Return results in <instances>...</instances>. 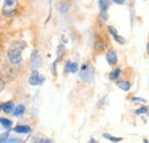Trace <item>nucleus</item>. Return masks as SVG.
<instances>
[{
    "mask_svg": "<svg viewBox=\"0 0 149 143\" xmlns=\"http://www.w3.org/2000/svg\"><path fill=\"white\" fill-rule=\"evenodd\" d=\"M8 136H9V134L6 132V133H1L0 134V143H3L7 139H8Z\"/></svg>",
    "mask_w": 149,
    "mask_h": 143,
    "instance_id": "aec40b11",
    "label": "nucleus"
},
{
    "mask_svg": "<svg viewBox=\"0 0 149 143\" xmlns=\"http://www.w3.org/2000/svg\"><path fill=\"white\" fill-rule=\"evenodd\" d=\"M64 69H65V72H70V73H76V72L79 70V67H78V64H77V63H74V62H70V61H67V63H65V67H64Z\"/></svg>",
    "mask_w": 149,
    "mask_h": 143,
    "instance_id": "1a4fd4ad",
    "label": "nucleus"
},
{
    "mask_svg": "<svg viewBox=\"0 0 149 143\" xmlns=\"http://www.w3.org/2000/svg\"><path fill=\"white\" fill-rule=\"evenodd\" d=\"M99 1V8H100V16L103 21L107 19V14H108V9L110 7V2L111 0H97Z\"/></svg>",
    "mask_w": 149,
    "mask_h": 143,
    "instance_id": "39448f33",
    "label": "nucleus"
},
{
    "mask_svg": "<svg viewBox=\"0 0 149 143\" xmlns=\"http://www.w3.org/2000/svg\"><path fill=\"white\" fill-rule=\"evenodd\" d=\"M79 77L85 83H92L94 79V68L91 63H84L79 70Z\"/></svg>",
    "mask_w": 149,
    "mask_h": 143,
    "instance_id": "f03ea898",
    "label": "nucleus"
},
{
    "mask_svg": "<svg viewBox=\"0 0 149 143\" xmlns=\"http://www.w3.org/2000/svg\"><path fill=\"white\" fill-rule=\"evenodd\" d=\"M31 69L32 70H38L39 65H40V56L38 54L37 51H35L31 55Z\"/></svg>",
    "mask_w": 149,
    "mask_h": 143,
    "instance_id": "6e6552de",
    "label": "nucleus"
},
{
    "mask_svg": "<svg viewBox=\"0 0 149 143\" xmlns=\"http://www.w3.org/2000/svg\"><path fill=\"white\" fill-rule=\"evenodd\" d=\"M107 30H108V32L112 36V38L115 39L116 42H118V44H120V45H124V44H125V39L118 35V32H117V30H116L115 26L108 25V26H107Z\"/></svg>",
    "mask_w": 149,
    "mask_h": 143,
    "instance_id": "423d86ee",
    "label": "nucleus"
},
{
    "mask_svg": "<svg viewBox=\"0 0 149 143\" xmlns=\"http://www.w3.org/2000/svg\"><path fill=\"white\" fill-rule=\"evenodd\" d=\"M116 84H117V86H118L120 90H125V92L130 90V88H131V84L127 81V80H124V79H122V80H117Z\"/></svg>",
    "mask_w": 149,
    "mask_h": 143,
    "instance_id": "9b49d317",
    "label": "nucleus"
},
{
    "mask_svg": "<svg viewBox=\"0 0 149 143\" xmlns=\"http://www.w3.org/2000/svg\"><path fill=\"white\" fill-rule=\"evenodd\" d=\"M25 106L24 104H19L17 107L14 108V111H13V115L15 116V117H21V116H23L24 113H25Z\"/></svg>",
    "mask_w": 149,
    "mask_h": 143,
    "instance_id": "f8f14e48",
    "label": "nucleus"
},
{
    "mask_svg": "<svg viewBox=\"0 0 149 143\" xmlns=\"http://www.w3.org/2000/svg\"><path fill=\"white\" fill-rule=\"evenodd\" d=\"M106 58H107V62H108L109 65H115V64H117V62H118L117 53H116V51H113V49H110V51L107 53Z\"/></svg>",
    "mask_w": 149,
    "mask_h": 143,
    "instance_id": "0eeeda50",
    "label": "nucleus"
},
{
    "mask_svg": "<svg viewBox=\"0 0 149 143\" xmlns=\"http://www.w3.org/2000/svg\"><path fill=\"white\" fill-rule=\"evenodd\" d=\"M24 45L21 41H15L14 44H12V46L8 48V58L12 64L14 65H19L22 63L23 58H22V49H23Z\"/></svg>",
    "mask_w": 149,
    "mask_h": 143,
    "instance_id": "f257e3e1",
    "label": "nucleus"
},
{
    "mask_svg": "<svg viewBox=\"0 0 149 143\" xmlns=\"http://www.w3.org/2000/svg\"><path fill=\"white\" fill-rule=\"evenodd\" d=\"M112 1H113L115 3H117V5H123L126 0H112Z\"/></svg>",
    "mask_w": 149,
    "mask_h": 143,
    "instance_id": "4be33fe9",
    "label": "nucleus"
},
{
    "mask_svg": "<svg viewBox=\"0 0 149 143\" xmlns=\"http://www.w3.org/2000/svg\"><path fill=\"white\" fill-rule=\"evenodd\" d=\"M19 6V0H3L2 14L6 17H13L16 13Z\"/></svg>",
    "mask_w": 149,
    "mask_h": 143,
    "instance_id": "7ed1b4c3",
    "label": "nucleus"
},
{
    "mask_svg": "<svg viewBox=\"0 0 149 143\" xmlns=\"http://www.w3.org/2000/svg\"><path fill=\"white\" fill-rule=\"evenodd\" d=\"M39 143H53L51 140H46V139H44V140H40Z\"/></svg>",
    "mask_w": 149,
    "mask_h": 143,
    "instance_id": "5701e85b",
    "label": "nucleus"
},
{
    "mask_svg": "<svg viewBox=\"0 0 149 143\" xmlns=\"http://www.w3.org/2000/svg\"><path fill=\"white\" fill-rule=\"evenodd\" d=\"M148 112V108L147 107H142L140 108V109H138L136 111H135V113L136 115H142V113H147Z\"/></svg>",
    "mask_w": 149,
    "mask_h": 143,
    "instance_id": "6ab92c4d",
    "label": "nucleus"
},
{
    "mask_svg": "<svg viewBox=\"0 0 149 143\" xmlns=\"http://www.w3.org/2000/svg\"><path fill=\"white\" fill-rule=\"evenodd\" d=\"M1 110H2V109H1V103H0V111H1Z\"/></svg>",
    "mask_w": 149,
    "mask_h": 143,
    "instance_id": "a878e982",
    "label": "nucleus"
},
{
    "mask_svg": "<svg viewBox=\"0 0 149 143\" xmlns=\"http://www.w3.org/2000/svg\"><path fill=\"white\" fill-rule=\"evenodd\" d=\"M88 143H97V141H95L94 139H91V140H90V142H88Z\"/></svg>",
    "mask_w": 149,
    "mask_h": 143,
    "instance_id": "b1692460",
    "label": "nucleus"
},
{
    "mask_svg": "<svg viewBox=\"0 0 149 143\" xmlns=\"http://www.w3.org/2000/svg\"><path fill=\"white\" fill-rule=\"evenodd\" d=\"M57 9L61 12V13H67L68 12V9H69V5L65 2V1H60L58 2V5H57Z\"/></svg>",
    "mask_w": 149,
    "mask_h": 143,
    "instance_id": "2eb2a0df",
    "label": "nucleus"
},
{
    "mask_svg": "<svg viewBox=\"0 0 149 143\" xmlns=\"http://www.w3.org/2000/svg\"><path fill=\"white\" fill-rule=\"evenodd\" d=\"M132 101L134 102H142V103H147V100L142 99V97H132Z\"/></svg>",
    "mask_w": 149,
    "mask_h": 143,
    "instance_id": "412c9836",
    "label": "nucleus"
},
{
    "mask_svg": "<svg viewBox=\"0 0 149 143\" xmlns=\"http://www.w3.org/2000/svg\"><path fill=\"white\" fill-rule=\"evenodd\" d=\"M0 124H1L2 127H5V128H10L12 125H13L12 120H9L7 118H0Z\"/></svg>",
    "mask_w": 149,
    "mask_h": 143,
    "instance_id": "f3484780",
    "label": "nucleus"
},
{
    "mask_svg": "<svg viewBox=\"0 0 149 143\" xmlns=\"http://www.w3.org/2000/svg\"><path fill=\"white\" fill-rule=\"evenodd\" d=\"M14 107H15V104H14L13 101H7V102H5L3 104H1L2 111L6 112V113H10V112H13V111H14Z\"/></svg>",
    "mask_w": 149,
    "mask_h": 143,
    "instance_id": "9d476101",
    "label": "nucleus"
},
{
    "mask_svg": "<svg viewBox=\"0 0 149 143\" xmlns=\"http://www.w3.org/2000/svg\"><path fill=\"white\" fill-rule=\"evenodd\" d=\"M103 137L107 139V140H109V141H111L112 143H118L123 140L122 137H115V136H112V135H110V134H107V133L103 134Z\"/></svg>",
    "mask_w": 149,
    "mask_h": 143,
    "instance_id": "dca6fc26",
    "label": "nucleus"
},
{
    "mask_svg": "<svg viewBox=\"0 0 149 143\" xmlns=\"http://www.w3.org/2000/svg\"><path fill=\"white\" fill-rule=\"evenodd\" d=\"M3 143H23V141L17 137H8Z\"/></svg>",
    "mask_w": 149,
    "mask_h": 143,
    "instance_id": "a211bd4d",
    "label": "nucleus"
},
{
    "mask_svg": "<svg viewBox=\"0 0 149 143\" xmlns=\"http://www.w3.org/2000/svg\"><path fill=\"white\" fill-rule=\"evenodd\" d=\"M14 131L19 134H28V133L31 132V128L26 125H19L14 128Z\"/></svg>",
    "mask_w": 149,
    "mask_h": 143,
    "instance_id": "ddd939ff",
    "label": "nucleus"
},
{
    "mask_svg": "<svg viewBox=\"0 0 149 143\" xmlns=\"http://www.w3.org/2000/svg\"><path fill=\"white\" fill-rule=\"evenodd\" d=\"M120 73H122V70H120V69H118V68H117V69H113V70L109 73V79H110V80H113V81L117 80V79L119 78Z\"/></svg>",
    "mask_w": 149,
    "mask_h": 143,
    "instance_id": "4468645a",
    "label": "nucleus"
},
{
    "mask_svg": "<svg viewBox=\"0 0 149 143\" xmlns=\"http://www.w3.org/2000/svg\"><path fill=\"white\" fill-rule=\"evenodd\" d=\"M147 52H148V54H149V42L147 44Z\"/></svg>",
    "mask_w": 149,
    "mask_h": 143,
    "instance_id": "393cba45",
    "label": "nucleus"
},
{
    "mask_svg": "<svg viewBox=\"0 0 149 143\" xmlns=\"http://www.w3.org/2000/svg\"><path fill=\"white\" fill-rule=\"evenodd\" d=\"M45 81V78L39 73L38 70H32L30 77H29V84L32 86H39Z\"/></svg>",
    "mask_w": 149,
    "mask_h": 143,
    "instance_id": "20e7f679",
    "label": "nucleus"
}]
</instances>
